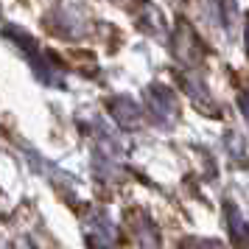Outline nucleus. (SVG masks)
I'll use <instances>...</instances> for the list:
<instances>
[{
	"mask_svg": "<svg viewBox=\"0 0 249 249\" xmlns=\"http://www.w3.org/2000/svg\"><path fill=\"white\" fill-rule=\"evenodd\" d=\"M6 36H9L14 42V48L31 62V68H34V73L39 76L42 84H48V87H62V84H65L62 73H59V65H48V59H45V53L39 51L36 39H31L25 31H17V28H6Z\"/></svg>",
	"mask_w": 249,
	"mask_h": 249,
	"instance_id": "obj_1",
	"label": "nucleus"
},
{
	"mask_svg": "<svg viewBox=\"0 0 249 249\" xmlns=\"http://www.w3.org/2000/svg\"><path fill=\"white\" fill-rule=\"evenodd\" d=\"M84 235H87L90 249H115V244H118V232H115L112 218L104 210H90L87 213Z\"/></svg>",
	"mask_w": 249,
	"mask_h": 249,
	"instance_id": "obj_2",
	"label": "nucleus"
},
{
	"mask_svg": "<svg viewBox=\"0 0 249 249\" xmlns=\"http://www.w3.org/2000/svg\"><path fill=\"white\" fill-rule=\"evenodd\" d=\"M148 104H151V115H154L157 124H171V121H177V115H179L174 90L162 87V84H154V87L148 90Z\"/></svg>",
	"mask_w": 249,
	"mask_h": 249,
	"instance_id": "obj_3",
	"label": "nucleus"
},
{
	"mask_svg": "<svg viewBox=\"0 0 249 249\" xmlns=\"http://www.w3.org/2000/svg\"><path fill=\"white\" fill-rule=\"evenodd\" d=\"M109 112H112V118L124 126V129H137V126H143V109H140L132 98H126V95H118V98L109 101Z\"/></svg>",
	"mask_w": 249,
	"mask_h": 249,
	"instance_id": "obj_4",
	"label": "nucleus"
},
{
	"mask_svg": "<svg viewBox=\"0 0 249 249\" xmlns=\"http://www.w3.org/2000/svg\"><path fill=\"white\" fill-rule=\"evenodd\" d=\"M129 227H132V235L140 244V249H157L160 247V232L146 213H129Z\"/></svg>",
	"mask_w": 249,
	"mask_h": 249,
	"instance_id": "obj_5",
	"label": "nucleus"
},
{
	"mask_svg": "<svg viewBox=\"0 0 249 249\" xmlns=\"http://www.w3.org/2000/svg\"><path fill=\"white\" fill-rule=\"evenodd\" d=\"M177 56L188 65H196V56H199V36L193 34V28L188 23H177Z\"/></svg>",
	"mask_w": 249,
	"mask_h": 249,
	"instance_id": "obj_6",
	"label": "nucleus"
},
{
	"mask_svg": "<svg viewBox=\"0 0 249 249\" xmlns=\"http://www.w3.org/2000/svg\"><path fill=\"white\" fill-rule=\"evenodd\" d=\"M227 227H230V235H232V241H235L241 249H249V224L244 221V215L238 213L232 204H227Z\"/></svg>",
	"mask_w": 249,
	"mask_h": 249,
	"instance_id": "obj_7",
	"label": "nucleus"
},
{
	"mask_svg": "<svg viewBox=\"0 0 249 249\" xmlns=\"http://www.w3.org/2000/svg\"><path fill=\"white\" fill-rule=\"evenodd\" d=\"M215 12H218V20L227 25V31H232V25H235V0H213Z\"/></svg>",
	"mask_w": 249,
	"mask_h": 249,
	"instance_id": "obj_8",
	"label": "nucleus"
},
{
	"mask_svg": "<svg viewBox=\"0 0 249 249\" xmlns=\"http://www.w3.org/2000/svg\"><path fill=\"white\" fill-rule=\"evenodd\" d=\"M238 101H241V112H244V118L249 121V90L241 92V98H238Z\"/></svg>",
	"mask_w": 249,
	"mask_h": 249,
	"instance_id": "obj_9",
	"label": "nucleus"
},
{
	"mask_svg": "<svg viewBox=\"0 0 249 249\" xmlns=\"http://www.w3.org/2000/svg\"><path fill=\"white\" fill-rule=\"evenodd\" d=\"M193 249H224L221 244H215V241H196V247Z\"/></svg>",
	"mask_w": 249,
	"mask_h": 249,
	"instance_id": "obj_10",
	"label": "nucleus"
},
{
	"mask_svg": "<svg viewBox=\"0 0 249 249\" xmlns=\"http://www.w3.org/2000/svg\"><path fill=\"white\" fill-rule=\"evenodd\" d=\"M14 249H34V247H31L28 241H20V244H17V247H14Z\"/></svg>",
	"mask_w": 249,
	"mask_h": 249,
	"instance_id": "obj_11",
	"label": "nucleus"
},
{
	"mask_svg": "<svg viewBox=\"0 0 249 249\" xmlns=\"http://www.w3.org/2000/svg\"><path fill=\"white\" fill-rule=\"evenodd\" d=\"M247 48H249V28H247Z\"/></svg>",
	"mask_w": 249,
	"mask_h": 249,
	"instance_id": "obj_12",
	"label": "nucleus"
}]
</instances>
